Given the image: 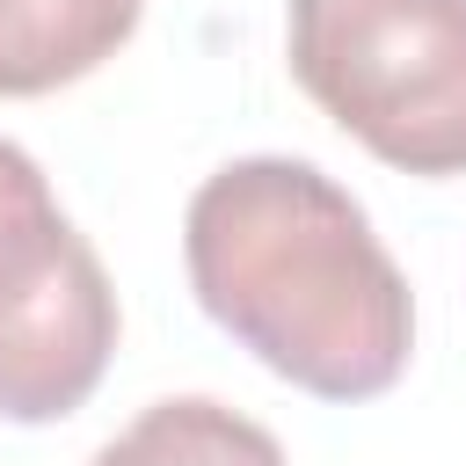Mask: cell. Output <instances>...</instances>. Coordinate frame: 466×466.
I'll use <instances>...</instances> for the list:
<instances>
[{"label": "cell", "mask_w": 466, "mask_h": 466, "mask_svg": "<svg viewBox=\"0 0 466 466\" xmlns=\"http://www.w3.org/2000/svg\"><path fill=\"white\" fill-rule=\"evenodd\" d=\"M197 306L284 386L379 400L415 357V291L364 204L291 153H248L197 182L182 211Z\"/></svg>", "instance_id": "obj_1"}, {"label": "cell", "mask_w": 466, "mask_h": 466, "mask_svg": "<svg viewBox=\"0 0 466 466\" xmlns=\"http://www.w3.org/2000/svg\"><path fill=\"white\" fill-rule=\"evenodd\" d=\"M284 58L371 160L466 175V0H284Z\"/></svg>", "instance_id": "obj_2"}, {"label": "cell", "mask_w": 466, "mask_h": 466, "mask_svg": "<svg viewBox=\"0 0 466 466\" xmlns=\"http://www.w3.org/2000/svg\"><path fill=\"white\" fill-rule=\"evenodd\" d=\"M116 284L44 167L0 138V422H66L116 357Z\"/></svg>", "instance_id": "obj_3"}, {"label": "cell", "mask_w": 466, "mask_h": 466, "mask_svg": "<svg viewBox=\"0 0 466 466\" xmlns=\"http://www.w3.org/2000/svg\"><path fill=\"white\" fill-rule=\"evenodd\" d=\"M146 0H0V102L58 95L109 66Z\"/></svg>", "instance_id": "obj_4"}, {"label": "cell", "mask_w": 466, "mask_h": 466, "mask_svg": "<svg viewBox=\"0 0 466 466\" xmlns=\"http://www.w3.org/2000/svg\"><path fill=\"white\" fill-rule=\"evenodd\" d=\"M87 466H291V459L255 415L211 393H175L138 408Z\"/></svg>", "instance_id": "obj_5"}]
</instances>
